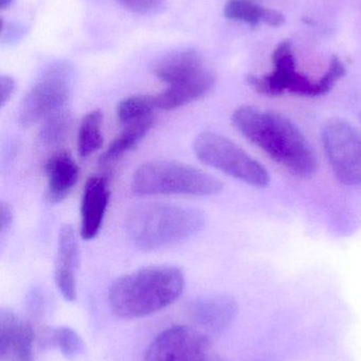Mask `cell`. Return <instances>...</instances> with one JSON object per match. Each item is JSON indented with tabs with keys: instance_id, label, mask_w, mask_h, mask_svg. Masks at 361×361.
Returning <instances> with one entry per match:
<instances>
[{
	"instance_id": "1",
	"label": "cell",
	"mask_w": 361,
	"mask_h": 361,
	"mask_svg": "<svg viewBox=\"0 0 361 361\" xmlns=\"http://www.w3.org/2000/svg\"><path fill=\"white\" fill-rule=\"evenodd\" d=\"M232 125L250 143L292 175L309 179L318 169L317 157L304 133L290 118L254 106H239Z\"/></svg>"
},
{
	"instance_id": "2",
	"label": "cell",
	"mask_w": 361,
	"mask_h": 361,
	"mask_svg": "<svg viewBox=\"0 0 361 361\" xmlns=\"http://www.w3.org/2000/svg\"><path fill=\"white\" fill-rule=\"evenodd\" d=\"M184 288V273L178 267H144L118 278L110 286L108 305L117 317L138 319L173 305Z\"/></svg>"
},
{
	"instance_id": "3",
	"label": "cell",
	"mask_w": 361,
	"mask_h": 361,
	"mask_svg": "<svg viewBox=\"0 0 361 361\" xmlns=\"http://www.w3.org/2000/svg\"><path fill=\"white\" fill-rule=\"evenodd\" d=\"M205 224L199 209L167 203H146L129 210L126 233L141 250L175 245L196 235Z\"/></svg>"
},
{
	"instance_id": "4",
	"label": "cell",
	"mask_w": 361,
	"mask_h": 361,
	"mask_svg": "<svg viewBox=\"0 0 361 361\" xmlns=\"http://www.w3.org/2000/svg\"><path fill=\"white\" fill-rule=\"evenodd\" d=\"M222 183L209 173L173 161H153L138 167L131 179V190L138 195H218Z\"/></svg>"
},
{
	"instance_id": "5",
	"label": "cell",
	"mask_w": 361,
	"mask_h": 361,
	"mask_svg": "<svg viewBox=\"0 0 361 361\" xmlns=\"http://www.w3.org/2000/svg\"><path fill=\"white\" fill-rule=\"evenodd\" d=\"M193 149L201 162L233 179L256 188H265L271 183L268 171L224 135L205 131L195 139Z\"/></svg>"
},
{
	"instance_id": "6",
	"label": "cell",
	"mask_w": 361,
	"mask_h": 361,
	"mask_svg": "<svg viewBox=\"0 0 361 361\" xmlns=\"http://www.w3.org/2000/svg\"><path fill=\"white\" fill-rule=\"evenodd\" d=\"M74 70L65 61L49 66L25 94L18 109V124L32 126L59 110L65 109L73 91Z\"/></svg>"
},
{
	"instance_id": "7",
	"label": "cell",
	"mask_w": 361,
	"mask_h": 361,
	"mask_svg": "<svg viewBox=\"0 0 361 361\" xmlns=\"http://www.w3.org/2000/svg\"><path fill=\"white\" fill-rule=\"evenodd\" d=\"M322 145L331 169L347 186L361 185V133L343 120H329L322 129Z\"/></svg>"
},
{
	"instance_id": "8",
	"label": "cell",
	"mask_w": 361,
	"mask_h": 361,
	"mask_svg": "<svg viewBox=\"0 0 361 361\" xmlns=\"http://www.w3.org/2000/svg\"><path fill=\"white\" fill-rule=\"evenodd\" d=\"M273 70L271 74L256 76L249 74L247 84L256 92L265 97H276L288 92L302 97H324L319 82L312 80L296 70V61L290 40L278 44L273 55Z\"/></svg>"
},
{
	"instance_id": "9",
	"label": "cell",
	"mask_w": 361,
	"mask_h": 361,
	"mask_svg": "<svg viewBox=\"0 0 361 361\" xmlns=\"http://www.w3.org/2000/svg\"><path fill=\"white\" fill-rule=\"evenodd\" d=\"M211 343L196 329L175 326L155 337L144 361H203L210 355Z\"/></svg>"
},
{
	"instance_id": "10",
	"label": "cell",
	"mask_w": 361,
	"mask_h": 361,
	"mask_svg": "<svg viewBox=\"0 0 361 361\" xmlns=\"http://www.w3.org/2000/svg\"><path fill=\"white\" fill-rule=\"evenodd\" d=\"M239 313V305L230 295L218 294L195 299L188 315L195 324L209 332L218 333L231 326Z\"/></svg>"
},
{
	"instance_id": "11",
	"label": "cell",
	"mask_w": 361,
	"mask_h": 361,
	"mask_svg": "<svg viewBox=\"0 0 361 361\" xmlns=\"http://www.w3.org/2000/svg\"><path fill=\"white\" fill-rule=\"evenodd\" d=\"M32 326L12 311L0 313V360L33 361Z\"/></svg>"
},
{
	"instance_id": "12",
	"label": "cell",
	"mask_w": 361,
	"mask_h": 361,
	"mask_svg": "<svg viewBox=\"0 0 361 361\" xmlns=\"http://www.w3.org/2000/svg\"><path fill=\"white\" fill-rule=\"evenodd\" d=\"M110 200L108 180L104 177H90L86 180L81 203V235L83 239H95L103 224L104 216Z\"/></svg>"
},
{
	"instance_id": "13",
	"label": "cell",
	"mask_w": 361,
	"mask_h": 361,
	"mask_svg": "<svg viewBox=\"0 0 361 361\" xmlns=\"http://www.w3.org/2000/svg\"><path fill=\"white\" fill-rule=\"evenodd\" d=\"M78 258L80 248L76 231L71 225H64L59 231L54 280L61 296L69 302L76 298V269Z\"/></svg>"
},
{
	"instance_id": "14",
	"label": "cell",
	"mask_w": 361,
	"mask_h": 361,
	"mask_svg": "<svg viewBox=\"0 0 361 361\" xmlns=\"http://www.w3.org/2000/svg\"><path fill=\"white\" fill-rule=\"evenodd\" d=\"M47 177V200L49 203L63 201L72 190L78 178L80 167L71 154L65 150L54 152L45 164Z\"/></svg>"
},
{
	"instance_id": "15",
	"label": "cell",
	"mask_w": 361,
	"mask_h": 361,
	"mask_svg": "<svg viewBox=\"0 0 361 361\" xmlns=\"http://www.w3.org/2000/svg\"><path fill=\"white\" fill-rule=\"evenodd\" d=\"M215 82V74L207 68L195 78L169 86L163 92L155 95L157 108L174 110L199 101L213 90Z\"/></svg>"
},
{
	"instance_id": "16",
	"label": "cell",
	"mask_w": 361,
	"mask_h": 361,
	"mask_svg": "<svg viewBox=\"0 0 361 361\" xmlns=\"http://www.w3.org/2000/svg\"><path fill=\"white\" fill-rule=\"evenodd\" d=\"M203 59L196 50L187 49L163 57L153 68V73L169 86L191 80L205 71Z\"/></svg>"
},
{
	"instance_id": "17",
	"label": "cell",
	"mask_w": 361,
	"mask_h": 361,
	"mask_svg": "<svg viewBox=\"0 0 361 361\" xmlns=\"http://www.w3.org/2000/svg\"><path fill=\"white\" fill-rule=\"evenodd\" d=\"M154 122V116H150L127 124L101 157V164L106 165L114 162L134 149L150 133Z\"/></svg>"
},
{
	"instance_id": "18",
	"label": "cell",
	"mask_w": 361,
	"mask_h": 361,
	"mask_svg": "<svg viewBox=\"0 0 361 361\" xmlns=\"http://www.w3.org/2000/svg\"><path fill=\"white\" fill-rule=\"evenodd\" d=\"M103 114L93 110L83 118L78 128V152L82 158H88L103 146Z\"/></svg>"
},
{
	"instance_id": "19",
	"label": "cell",
	"mask_w": 361,
	"mask_h": 361,
	"mask_svg": "<svg viewBox=\"0 0 361 361\" xmlns=\"http://www.w3.org/2000/svg\"><path fill=\"white\" fill-rule=\"evenodd\" d=\"M155 109H157L155 95H134L119 103L117 116L122 124L127 125L152 116Z\"/></svg>"
},
{
	"instance_id": "20",
	"label": "cell",
	"mask_w": 361,
	"mask_h": 361,
	"mask_svg": "<svg viewBox=\"0 0 361 361\" xmlns=\"http://www.w3.org/2000/svg\"><path fill=\"white\" fill-rule=\"evenodd\" d=\"M264 6L252 0H229L224 8V15L230 20L247 23L250 27H258L263 23Z\"/></svg>"
},
{
	"instance_id": "21",
	"label": "cell",
	"mask_w": 361,
	"mask_h": 361,
	"mask_svg": "<svg viewBox=\"0 0 361 361\" xmlns=\"http://www.w3.org/2000/svg\"><path fill=\"white\" fill-rule=\"evenodd\" d=\"M71 118L65 109L59 110L45 118L40 131V137L47 146H57L66 139Z\"/></svg>"
},
{
	"instance_id": "22",
	"label": "cell",
	"mask_w": 361,
	"mask_h": 361,
	"mask_svg": "<svg viewBox=\"0 0 361 361\" xmlns=\"http://www.w3.org/2000/svg\"><path fill=\"white\" fill-rule=\"evenodd\" d=\"M53 343L64 357L74 360L84 351V343L80 335L69 326H59L52 334Z\"/></svg>"
},
{
	"instance_id": "23",
	"label": "cell",
	"mask_w": 361,
	"mask_h": 361,
	"mask_svg": "<svg viewBox=\"0 0 361 361\" xmlns=\"http://www.w3.org/2000/svg\"><path fill=\"white\" fill-rule=\"evenodd\" d=\"M121 6L140 15H154L162 12L165 0H117Z\"/></svg>"
},
{
	"instance_id": "24",
	"label": "cell",
	"mask_w": 361,
	"mask_h": 361,
	"mask_svg": "<svg viewBox=\"0 0 361 361\" xmlns=\"http://www.w3.org/2000/svg\"><path fill=\"white\" fill-rule=\"evenodd\" d=\"M15 89H16V82L11 76L1 75L0 78V104L4 107L8 101H10L12 95L14 94Z\"/></svg>"
},
{
	"instance_id": "25",
	"label": "cell",
	"mask_w": 361,
	"mask_h": 361,
	"mask_svg": "<svg viewBox=\"0 0 361 361\" xmlns=\"http://www.w3.org/2000/svg\"><path fill=\"white\" fill-rule=\"evenodd\" d=\"M13 222V212L11 206L6 202L0 203V233L4 235Z\"/></svg>"
},
{
	"instance_id": "26",
	"label": "cell",
	"mask_w": 361,
	"mask_h": 361,
	"mask_svg": "<svg viewBox=\"0 0 361 361\" xmlns=\"http://www.w3.org/2000/svg\"><path fill=\"white\" fill-rule=\"evenodd\" d=\"M263 23L273 27H281L285 23V17L279 11L265 8L264 14H263Z\"/></svg>"
},
{
	"instance_id": "27",
	"label": "cell",
	"mask_w": 361,
	"mask_h": 361,
	"mask_svg": "<svg viewBox=\"0 0 361 361\" xmlns=\"http://www.w3.org/2000/svg\"><path fill=\"white\" fill-rule=\"evenodd\" d=\"M15 0H0V10L4 11L6 8H10L12 6L13 2Z\"/></svg>"
},
{
	"instance_id": "28",
	"label": "cell",
	"mask_w": 361,
	"mask_h": 361,
	"mask_svg": "<svg viewBox=\"0 0 361 361\" xmlns=\"http://www.w3.org/2000/svg\"><path fill=\"white\" fill-rule=\"evenodd\" d=\"M203 361H225V360H223L222 357H220V356L211 355V354H210V355L208 356V357L206 358V360Z\"/></svg>"
}]
</instances>
